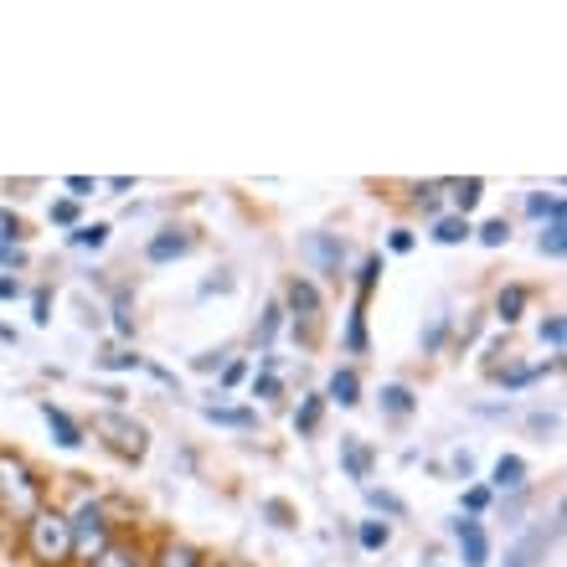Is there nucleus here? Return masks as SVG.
I'll return each instance as SVG.
<instances>
[{
    "label": "nucleus",
    "instance_id": "nucleus-1",
    "mask_svg": "<svg viewBox=\"0 0 567 567\" xmlns=\"http://www.w3.org/2000/svg\"><path fill=\"white\" fill-rule=\"evenodd\" d=\"M27 542H31V557L47 567H58L73 557V526H68V516H58V511H37L27 522Z\"/></svg>",
    "mask_w": 567,
    "mask_h": 567
},
{
    "label": "nucleus",
    "instance_id": "nucleus-2",
    "mask_svg": "<svg viewBox=\"0 0 567 567\" xmlns=\"http://www.w3.org/2000/svg\"><path fill=\"white\" fill-rule=\"evenodd\" d=\"M0 495H6L11 516H21V522H31V516L42 511V485H37L27 464L11 460V454H0Z\"/></svg>",
    "mask_w": 567,
    "mask_h": 567
},
{
    "label": "nucleus",
    "instance_id": "nucleus-3",
    "mask_svg": "<svg viewBox=\"0 0 567 567\" xmlns=\"http://www.w3.org/2000/svg\"><path fill=\"white\" fill-rule=\"evenodd\" d=\"M93 429L104 433L109 449H114V454H124V460H145V454H150V429L140 419H130V413H120V408L99 413V419H93Z\"/></svg>",
    "mask_w": 567,
    "mask_h": 567
},
{
    "label": "nucleus",
    "instance_id": "nucleus-4",
    "mask_svg": "<svg viewBox=\"0 0 567 567\" xmlns=\"http://www.w3.org/2000/svg\"><path fill=\"white\" fill-rule=\"evenodd\" d=\"M68 526H73V553H83L89 563L109 547V522H104V506H99V501H83Z\"/></svg>",
    "mask_w": 567,
    "mask_h": 567
},
{
    "label": "nucleus",
    "instance_id": "nucleus-5",
    "mask_svg": "<svg viewBox=\"0 0 567 567\" xmlns=\"http://www.w3.org/2000/svg\"><path fill=\"white\" fill-rule=\"evenodd\" d=\"M454 542H460V553H464V567L491 563V537H485L480 522H454Z\"/></svg>",
    "mask_w": 567,
    "mask_h": 567
},
{
    "label": "nucleus",
    "instance_id": "nucleus-6",
    "mask_svg": "<svg viewBox=\"0 0 567 567\" xmlns=\"http://www.w3.org/2000/svg\"><path fill=\"white\" fill-rule=\"evenodd\" d=\"M186 254H192V238H186L181 227H165V233H155V238H150V248H145L150 264H176V258H186Z\"/></svg>",
    "mask_w": 567,
    "mask_h": 567
},
{
    "label": "nucleus",
    "instance_id": "nucleus-7",
    "mask_svg": "<svg viewBox=\"0 0 567 567\" xmlns=\"http://www.w3.org/2000/svg\"><path fill=\"white\" fill-rule=\"evenodd\" d=\"M42 419H47V429H52V439H58L62 449H78V444H83V429H78V423L68 419L58 403H42Z\"/></svg>",
    "mask_w": 567,
    "mask_h": 567
},
{
    "label": "nucleus",
    "instance_id": "nucleus-8",
    "mask_svg": "<svg viewBox=\"0 0 567 567\" xmlns=\"http://www.w3.org/2000/svg\"><path fill=\"white\" fill-rule=\"evenodd\" d=\"M491 485L495 491H526V460H516V454H501L491 470Z\"/></svg>",
    "mask_w": 567,
    "mask_h": 567
},
{
    "label": "nucleus",
    "instance_id": "nucleus-9",
    "mask_svg": "<svg viewBox=\"0 0 567 567\" xmlns=\"http://www.w3.org/2000/svg\"><path fill=\"white\" fill-rule=\"evenodd\" d=\"M202 419H207V423H223V429H254L258 413H254V408H223V403H207V408H202Z\"/></svg>",
    "mask_w": 567,
    "mask_h": 567
},
{
    "label": "nucleus",
    "instance_id": "nucleus-10",
    "mask_svg": "<svg viewBox=\"0 0 567 567\" xmlns=\"http://www.w3.org/2000/svg\"><path fill=\"white\" fill-rule=\"evenodd\" d=\"M341 464L351 480H367L372 475V449L361 444V439H341Z\"/></svg>",
    "mask_w": 567,
    "mask_h": 567
},
{
    "label": "nucleus",
    "instance_id": "nucleus-11",
    "mask_svg": "<svg viewBox=\"0 0 567 567\" xmlns=\"http://www.w3.org/2000/svg\"><path fill=\"white\" fill-rule=\"evenodd\" d=\"M330 403H341V408H357L361 403V377L351 372V367H341V372L330 377V392H326Z\"/></svg>",
    "mask_w": 567,
    "mask_h": 567
},
{
    "label": "nucleus",
    "instance_id": "nucleus-12",
    "mask_svg": "<svg viewBox=\"0 0 567 567\" xmlns=\"http://www.w3.org/2000/svg\"><path fill=\"white\" fill-rule=\"evenodd\" d=\"M289 310L305 315V320H310V315L320 310V295H315V284H310V279H295V284H289Z\"/></svg>",
    "mask_w": 567,
    "mask_h": 567
},
{
    "label": "nucleus",
    "instance_id": "nucleus-13",
    "mask_svg": "<svg viewBox=\"0 0 567 567\" xmlns=\"http://www.w3.org/2000/svg\"><path fill=\"white\" fill-rule=\"evenodd\" d=\"M542 547H547V537H542V532H532V537H526L522 547H516V553L506 557V567H542V563H537Z\"/></svg>",
    "mask_w": 567,
    "mask_h": 567
},
{
    "label": "nucleus",
    "instance_id": "nucleus-14",
    "mask_svg": "<svg viewBox=\"0 0 567 567\" xmlns=\"http://www.w3.org/2000/svg\"><path fill=\"white\" fill-rule=\"evenodd\" d=\"M382 408H388L392 419H408V413H413V392H408L403 382H392V388H382Z\"/></svg>",
    "mask_w": 567,
    "mask_h": 567
},
{
    "label": "nucleus",
    "instance_id": "nucleus-15",
    "mask_svg": "<svg viewBox=\"0 0 567 567\" xmlns=\"http://www.w3.org/2000/svg\"><path fill=\"white\" fill-rule=\"evenodd\" d=\"M155 567H202V557H196L186 542H165V547H161V563H155Z\"/></svg>",
    "mask_w": 567,
    "mask_h": 567
},
{
    "label": "nucleus",
    "instance_id": "nucleus-16",
    "mask_svg": "<svg viewBox=\"0 0 567 567\" xmlns=\"http://www.w3.org/2000/svg\"><path fill=\"white\" fill-rule=\"evenodd\" d=\"M433 238L444 243V248H454V243L470 238V223H464V217H439V223H433Z\"/></svg>",
    "mask_w": 567,
    "mask_h": 567
},
{
    "label": "nucleus",
    "instance_id": "nucleus-17",
    "mask_svg": "<svg viewBox=\"0 0 567 567\" xmlns=\"http://www.w3.org/2000/svg\"><path fill=\"white\" fill-rule=\"evenodd\" d=\"M449 192H454V207H460V217H464V212H470L480 196H485V181H475V176H470V181H454Z\"/></svg>",
    "mask_w": 567,
    "mask_h": 567
},
{
    "label": "nucleus",
    "instance_id": "nucleus-18",
    "mask_svg": "<svg viewBox=\"0 0 567 567\" xmlns=\"http://www.w3.org/2000/svg\"><path fill=\"white\" fill-rule=\"evenodd\" d=\"M357 537H361V547H367V553H382V547L392 542V526L388 522H361Z\"/></svg>",
    "mask_w": 567,
    "mask_h": 567
},
{
    "label": "nucleus",
    "instance_id": "nucleus-19",
    "mask_svg": "<svg viewBox=\"0 0 567 567\" xmlns=\"http://www.w3.org/2000/svg\"><path fill=\"white\" fill-rule=\"evenodd\" d=\"M542 254H547V258H563V254H567V238H563V217H553V223L542 227Z\"/></svg>",
    "mask_w": 567,
    "mask_h": 567
},
{
    "label": "nucleus",
    "instance_id": "nucleus-20",
    "mask_svg": "<svg viewBox=\"0 0 567 567\" xmlns=\"http://www.w3.org/2000/svg\"><path fill=\"white\" fill-rule=\"evenodd\" d=\"M495 310H501V320H522V310H526V289H506V295L495 299Z\"/></svg>",
    "mask_w": 567,
    "mask_h": 567
},
{
    "label": "nucleus",
    "instance_id": "nucleus-21",
    "mask_svg": "<svg viewBox=\"0 0 567 567\" xmlns=\"http://www.w3.org/2000/svg\"><path fill=\"white\" fill-rule=\"evenodd\" d=\"M73 243H78V248H104V243H109V227H104V223L73 227Z\"/></svg>",
    "mask_w": 567,
    "mask_h": 567
},
{
    "label": "nucleus",
    "instance_id": "nucleus-22",
    "mask_svg": "<svg viewBox=\"0 0 567 567\" xmlns=\"http://www.w3.org/2000/svg\"><path fill=\"white\" fill-rule=\"evenodd\" d=\"M93 567H140V557L124 553V547H104V553L93 557Z\"/></svg>",
    "mask_w": 567,
    "mask_h": 567
},
{
    "label": "nucleus",
    "instance_id": "nucleus-23",
    "mask_svg": "<svg viewBox=\"0 0 567 567\" xmlns=\"http://www.w3.org/2000/svg\"><path fill=\"white\" fill-rule=\"evenodd\" d=\"M320 403H326V398H305V408L295 413V429L299 433H315V423H320Z\"/></svg>",
    "mask_w": 567,
    "mask_h": 567
},
{
    "label": "nucleus",
    "instance_id": "nucleus-24",
    "mask_svg": "<svg viewBox=\"0 0 567 567\" xmlns=\"http://www.w3.org/2000/svg\"><path fill=\"white\" fill-rule=\"evenodd\" d=\"M346 346H351V351H367V320H361V310L351 315V330H346Z\"/></svg>",
    "mask_w": 567,
    "mask_h": 567
},
{
    "label": "nucleus",
    "instance_id": "nucleus-25",
    "mask_svg": "<svg viewBox=\"0 0 567 567\" xmlns=\"http://www.w3.org/2000/svg\"><path fill=\"white\" fill-rule=\"evenodd\" d=\"M506 238H511L506 223H485V227H480V243H485V248H501Z\"/></svg>",
    "mask_w": 567,
    "mask_h": 567
},
{
    "label": "nucleus",
    "instance_id": "nucleus-26",
    "mask_svg": "<svg viewBox=\"0 0 567 567\" xmlns=\"http://www.w3.org/2000/svg\"><path fill=\"white\" fill-rule=\"evenodd\" d=\"M52 223H58V227H78V202H52Z\"/></svg>",
    "mask_w": 567,
    "mask_h": 567
},
{
    "label": "nucleus",
    "instance_id": "nucleus-27",
    "mask_svg": "<svg viewBox=\"0 0 567 567\" xmlns=\"http://www.w3.org/2000/svg\"><path fill=\"white\" fill-rule=\"evenodd\" d=\"M109 372H130V367H145V361L135 357V351H114V357H104Z\"/></svg>",
    "mask_w": 567,
    "mask_h": 567
},
{
    "label": "nucleus",
    "instance_id": "nucleus-28",
    "mask_svg": "<svg viewBox=\"0 0 567 567\" xmlns=\"http://www.w3.org/2000/svg\"><path fill=\"white\" fill-rule=\"evenodd\" d=\"M377 274H382V258H367V264H361V299L372 295V284H377Z\"/></svg>",
    "mask_w": 567,
    "mask_h": 567
},
{
    "label": "nucleus",
    "instance_id": "nucleus-29",
    "mask_svg": "<svg viewBox=\"0 0 567 567\" xmlns=\"http://www.w3.org/2000/svg\"><path fill=\"white\" fill-rule=\"evenodd\" d=\"M279 305H269V315H264V326H258V341H264V346H269L274 341V330H279Z\"/></svg>",
    "mask_w": 567,
    "mask_h": 567
},
{
    "label": "nucleus",
    "instance_id": "nucleus-30",
    "mask_svg": "<svg viewBox=\"0 0 567 567\" xmlns=\"http://www.w3.org/2000/svg\"><path fill=\"white\" fill-rule=\"evenodd\" d=\"M254 398H279V377H274V372L254 377Z\"/></svg>",
    "mask_w": 567,
    "mask_h": 567
},
{
    "label": "nucleus",
    "instance_id": "nucleus-31",
    "mask_svg": "<svg viewBox=\"0 0 567 567\" xmlns=\"http://www.w3.org/2000/svg\"><path fill=\"white\" fill-rule=\"evenodd\" d=\"M542 341L563 346V315H547V320H542Z\"/></svg>",
    "mask_w": 567,
    "mask_h": 567
},
{
    "label": "nucleus",
    "instance_id": "nucleus-32",
    "mask_svg": "<svg viewBox=\"0 0 567 567\" xmlns=\"http://www.w3.org/2000/svg\"><path fill=\"white\" fill-rule=\"evenodd\" d=\"M243 377H248V361H227V367H223V388H238Z\"/></svg>",
    "mask_w": 567,
    "mask_h": 567
},
{
    "label": "nucleus",
    "instance_id": "nucleus-33",
    "mask_svg": "<svg viewBox=\"0 0 567 567\" xmlns=\"http://www.w3.org/2000/svg\"><path fill=\"white\" fill-rule=\"evenodd\" d=\"M367 501H372L377 511H392V516L403 511V501H398V495H382V491H367Z\"/></svg>",
    "mask_w": 567,
    "mask_h": 567
},
{
    "label": "nucleus",
    "instance_id": "nucleus-34",
    "mask_svg": "<svg viewBox=\"0 0 567 567\" xmlns=\"http://www.w3.org/2000/svg\"><path fill=\"white\" fill-rule=\"evenodd\" d=\"M388 248H392V254H408V248H413V233H408V227H392Z\"/></svg>",
    "mask_w": 567,
    "mask_h": 567
},
{
    "label": "nucleus",
    "instance_id": "nucleus-35",
    "mask_svg": "<svg viewBox=\"0 0 567 567\" xmlns=\"http://www.w3.org/2000/svg\"><path fill=\"white\" fill-rule=\"evenodd\" d=\"M0 264H6V269H21V264H27V254H21V248H11V243H0Z\"/></svg>",
    "mask_w": 567,
    "mask_h": 567
},
{
    "label": "nucleus",
    "instance_id": "nucleus-36",
    "mask_svg": "<svg viewBox=\"0 0 567 567\" xmlns=\"http://www.w3.org/2000/svg\"><path fill=\"white\" fill-rule=\"evenodd\" d=\"M227 351H207V357H196V372H217V367H227Z\"/></svg>",
    "mask_w": 567,
    "mask_h": 567
},
{
    "label": "nucleus",
    "instance_id": "nucleus-37",
    "mask_svg": "<svg viewBox=\"0 0 567 567\" xmlns=\"http://www.w3.org/2000/svg\"><path fill=\"white\" fill-rule=\"evenodd\" d=\"M464 506H470V511H485V506H491V491H485V485H475V491L464 495Z\"/></svg>",
    "mask_w": 567,
    "mask_h": 567
},
{
    "label": "nucleus",
    "instance_id": "nucleus-38",
    "mask_svg": "<svg viewBox=\"0 0 567 567\" xmlns=\"http://www.w3.org/2000/svg\"><path fill=\"white\" fill-rule=\"evenodd\" d=\"M68 192H73V202L78 196H93V181L89 176H68Z\"/></svg>",
    "mask_w": 567,
    "mask_h": 567
},
{
    "label": "nucleus",
    "instance_id": "nucleus-39",
    "mask_svg": "<svg viewBox=\"0 0 567 567\" xmlns=\"http://www.w3.org/2000/svg\"><path fill=\"white\" fill-rule=\"evenodd\" d=\"M264 511L274 516V526H289V506H284V501H264Z\"/></svg>",
    "mask_w": 567,
    "mask_h": 567
},
{
    "label": "nucleus",
    "instance_id": "nucleus-40",
    "mask_svg": "<svg viewBox=\"0 0 567 567\" xmlns=\"http://www.w3.org/2000/svg\"><path fill=\"white\" fill-rule=\"evenodd\" d=\"M16 295H21V284H16L11 274H0V299H16Z\"/></svg>",
    "mask_w": 567,
    "mask_h": 567
},
{
    "label": "nucleus",
    "instance_id": "nucleus-41",
    "mask_svg": "<svg viewBox=\"0 0 567 567\" xmlns=\"http://www.w3.org/2000/svg\"><path fill=\"white\" fill-rule=\"evenodd\" d=\"M11 233H16V217H11V212H6V207H0V243L11 238Z\"/></svg>",
    "mask_w": 567,
    "mask_h": 567
}]
</instances>
